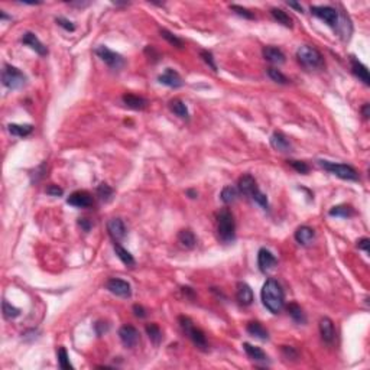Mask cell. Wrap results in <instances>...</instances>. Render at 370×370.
<instances>
[{"instance_id": "cell-42", "label": "cell", "mask_w": 370, "mask_h": 370, "mask_svg": "<svg viewBox=\"0 0 370 370\" xmlns=\"http://www.w3.org/2000/svg\"><path fill=\"white\" fill-rule=\"evenodd\" d=\"M200 55H201V58L204 60V63L209 64L210 68H213V71H217V65H216V63H214L213 54H211L210 51H201Z\"/></svg>"}, {"instance_id": "cell-36", "label": "cell", "mask_w": 370, "mask_h": 370, "mask_svg": "<svg viewBox=\"0 0 370 370\" xmlns=\"http://www.w3.org/2000/svg\"><path fill=\"white\" fill-rule=\"evenodd\" d=\"M3 315H4L6 320H15V318H17V317L20 315V309L16 308V306H13V305H10V304L4 299V301H3Z\"/></svg>"}, {"instance_id": "cell-10", "label": "cell", "mask_w": 370, "mask_h": 370, "mask_svg": "<svg viewBox=\"0 0 370 370\" xmlns=\"http://www.w3.org/2000/svg\"><path fill=\"white\" fill-rule=\"evenodd\" d=\"M119 337H120L122 343H123L126 347H129V349L135 347V346L139 343V331H138L133 325H129V324L120 327V330H119Z\"/></svg>"}, {"instance_id": "cell-34", "label": "cell", "mask_w": 370, "mask_h": 370, "mask_svg": "<svg viewBox=\"0 0 370 370\" xmlns=\"http://www.w3.org/2000/svg\"><path fill=\"white\" fill-rule=\"evenodd\" d=\"M146 334H148V337L153 344H159L161 340H162V331H161L158 324H153V322L148 324L146 325Z\"/></svg>"}, {"instance_id": "cell-35", "label": "cell", "mask_w": 370, "mask_h": 370, "mask_svg": "<svg viewBox=\"0 0 370 370\" xmlns=\"http://www.w3.org/2000/svg\"><path fill=\"white\" fill-rule=\"evenodd\" d=\"M159 33H161V36H162L163 39H166L171 45H174V47H177V48H182V47H184V42H182L177 35H174L172 32H169L168 29H161Z\"/></svg>"}, {"instance_id": "cell-16", "label": "cell", "mask_w": 370, "mask_h": 370, "mask_svg": "<svg viewBox=\"0 0 370 370\" xmlns=\"http://www.w3.org/2000/svg\"><path fill=\"white\" fill-rule=\"evenodd\" d=\"M107 231L114 241H120L126 236V225L120 219H112L107 223Z\"/></svg>"}, {"instance_id": "cell-20", "label": "cell", "mask_w": 370, "mask_h": 370, "mask_svg": "<svg viewBox=\"0 0 370 370\" xmlns=\"http://www.w3.org/2000/svg\"><path fill=\"white\" fill-rule=\"evenodd\" d=\"M271 145H272V148L279 150V152H290L292 149L290 139L282 132H275L271 136Z\"/></svg>"}, {"instance_id": "cell-39", "label": "cell", "mask_w": 370, "mask_h": 370, "mask_svg": "<svg viewBox=\"0 0 370 370\" xmlns=\"http://www.w3.org/2000/svg\"><path fill=\"white\" fill-rule=\"evenodd\" d=\"M268 75L278 84H288L290 80L287 78V75L282 74L278 68H268Z\"/></svg>"}, {"instance_id": "cell-18", "label": "cell", "mask_w": 370, "mask_h": 370, "mask_svg": "<svg viewBox=\"0 0 370 370\" xmlns=\"http://www.w3.org/2000/svg\"><path fill=\"white\" fill-rule=\"evenodd\" d=\"M236 298L241 305L247 306L253 302V291L246 282H239L236 290Z\"/></svg>"}, {"instance_id": "cell-45", "label": "cell", "mask_w": 370, "mask_h": 370, "mask_svg": "<svg viewBox=\"0 0 370 370\" xmlns=\"http://www.w3.org/2000/svg\"><path fill=\"white\" fill-rule=\"evenodd\" d=\"M45 169H47V165H45V163H42L41 166H38V168L35 169V172H36V174H35V179H33L35 182H38V181L45 175Z\"/></svg>"}, {"instance_id": "cell-37", "label": "cell", "mask_w": 370, "mask_h": 370, "mask_svg": "<svg viewBox=\"0 0 370 370\" xmlns=\"http://www.w3.org/2000/svg\"><path fill=\"white\" fill-rule=\"evenodd\" d=\"M58 363H60V368L64 370H71L73 369V365L70 363V359H68V353L64 347H60L58 350Z\"/></svg>"}, {"instance_id": "cell-49", "label": "cell", "mask_w": 370, "mask_h": 370, "mask_svg": "<svg viewBox=\"0 0 370 370\" xmlns=\"http://www.w3.org/2000/svg\"><path fill=\"white\" fill-rule=\"evenodd\" d=\"M78 224L84 228V231H90V228H91V223L88 222L87 219H80Z\"/></svg>"}, {"instance_id": "cell-30", "label": "cell", "mask_w": 370, "mask_h": 370, "mask_svg": "<svg viewBox=\"0 0 370 370\" xmlns=\"http://www.w3.org/2000/svg\"><path fill=\"white\" fill-rule=\"evenodd\" d=\"M169 109H171V112H172V113H175L178 117H181V119H188V109H187L185 103H184V101H181L179 98H174V100H171V103H169Z\"/></svg>"}, {"instance_id": "cell-9", "label": "cell", "mask_w": 370, "mask_h": 370, "mask_svg": "<svg viewBox=\"0 0 370 370\" xmlns=\"http://www.w3.org/2000/svg\"><path fill=\"white\" fill-rule=\"evenodd\" d=\"M106 288L117 296H123V298H129L132 295V287L129 282L123 281V279H119V278H112L107 281L106 284Z\"/></svg>"}, {"instance_id": "cell-13", "label": "cell", "mask_w": 370, "mask_h": 370, "mask_svg": "<svg viewBox=\"0 0 370 370\" xmlns=\"http://www.w3.org/2000/svg\"><path fill=\"white\" fill-rule=\"evenodd\" d=\"M67 203L77 209H87L93 206V197L87 191H75L67 198Z\"/></svg>"}, {"instance_id": "cell-40", "label": "cell", "mask_w": 370, "mask_h": 370, "mask_svg": "<svg viewBox=\"0 0 370 370\" xmlns=\"http://www.w3.org/2000/svg\"><path fill=\"white\" fill-rule=\"evenodd\" d=\"M230 9L234 10L239 16H243L244 19H255V15H253L250 10H247L246 7H241V6H239V4H231Z\"/></svg>"}, {"instance_id": "cell-6", "label": "cell", "mask_w": 370, "mask_h": 370, "mask_svg": "<svg viewBox=\"0 0 370 370\" xmlns=\"http://www.w3.org/2000/svg\"><path fill=\"white\" fill-rule=\"evenodd\" d=\"M1 82L9 90H17L26 84V75L23 74L19 68L6 64L1 71Z\"/></svg>"}, {"instance_id": "cell-38", "label": "cell", "mask_w": 370, "mask_h": 370, "mask_svg": "<svg viewBox=\"0 0 370 370\" xmlns=\"http://www.w3.org/2000/svg\"><path fill=\"white\" fill-rule=\"evenodd\" d=\"M113 194H114L113 188H112L110 185H107V184H100L98 188H97V195H98L103 201H109V200L113 197Z\"/></svg>"}, {"instance_id": "cell-25", "label": "cell", "mask_w": 370, "mask_h": 370, "mask_svg": "<svg viewBox=\"0 0 370 370\" xmlns=\"http://www.w3.org/2000/svg\"><path fill=\"white\" fill-rule=\"evenodd\" d=\"M246 330H247V333H249L252 337H256V338H259V340L266 341V340L269 338L268 330H266L260 322H257V321H250V322L247 324Z\"/></svg>"}, {"instance_id": "cell-41", "label": "cell", "mask_w": 370, "mask_h": 370, "mask_svg": "<svg viewBox=\"0 0 370 370\" xmlns=\"http://www.w3.org/2000/svg\"><path fill=\"white\" fill-rule=\"evenodd\" d=\"M288 163L299 174H308V171H309V166L302 161H288Z\"/></svg>"}, {"instance_id": "cell-12", "label": "cell", "mask_w": 370, "mask_h": 370, "mask_svg": "<svg viewBox=\"0 0 370 370\" xmlns=\"http://www.w3.org/2000/svg\"><path fill=\"white\" fill-rule=\"evenodd\" d=\"M276 263H278V259L273 256V253L271 250H268L265 247L259 250V253H257V266L263 273L273 269L276 266Z\"/></svg>"}, {"instance_id": "cell-33", "label": "cell", "mask_w": 370, "mask_h": 370, "mask_svg": "<svg viewBox=\"0 0 370 370\" xmlns=\"http://www.w3.org/2000/svg\"><path fill=\"white\" fill-rule=\"evenodd\" d=\"M220 197H222L223 203H225V204L234 203V201L237 200V197H239V190H236V188L231 187V185L224 187L222 194H220Z\"/></svg>"}, {"instance_id": "cell-27", "label": "cell", "mask_w": 370, "mask_h": 370, "mask_svg": "<svg viewBox=\"0 0 370 370\" xmlns=\"http://www.w3.org/2000/svg\"><path fill=\"white\" fill-rule=\"evenodd\" d=\"M10 135L13 136H17V138H26L29 136L32 132H33V126L32 125H16V123H12L7 126Z\"/></svg>"}, {"instance_id": "cell-3", "label": "cell", "mask_w": 370, "mask_h": 370, "mask_svg": "<svg viewBox=\"0 0 370 370\" xmlns=\"http://www.w3.org/2000/svg\"><path fill=\"white\" fill-rule=\"evenodd\" d=\"M296 58L299 61V64H302L305 68L309 70H315V68H321L324 65V58L321 55V52L309 45H302L298 48L296 51Z\"/></svg>"}, {"instance_id": "cell-44", "label": "cell", "mask_w": 370, "mask_h": 370, "mask_svg": "<svg viewBox=\"0 0 370 370\" xmlns=\"http://www.w3.org/2000/svg\"><path fill=\"white\" fill-rule=\"evenodd\" d=\"M45 191H47V194H48V195H52V197H60V195H63V194H64L63 188H60L58 185H49Z\"/></svg>"}, {"instance_id": "cell-2", "label": "cell", "mask_w": 370, "mask_h": 370, "mask_svg": "<svg viewBox=\"0 0 370 370\" xmlns=\"http://www.w3.org/2000/svg\"><path fill=\"white\" fill-rule=\"evenodd\" d=\"M217 233L223 243H231L236 237L234 216L228 209H222L217 214Z\"/></svg>"}, {"instance_id": "cell-11", "label": "cell", "mask_w": 370, "mask_h": 370, "mask_svg": "<svg viewBox=\"0 0 370 370\" xmlns=\"http://www.w3.org/2000/svg\"><path fill=\"white\" fill-rule=\"evenodd\" d=\"M237 190L239 193H241L243 195H247V197H253L259 188L256 185V179L250 175V174H244L239 178V184H237Z\"/></svg>"}, {"instance_id": "cell-17", "label": "cell", "mask_w": 370, "mask_h": 370, "mask_svg": "<svg viewBox=\"0 0 370 370\" xmlns=\"http://www.w3.org/2000/svg\"><path fill=\"white\" fill-rule=\"evenodd\" d=\"M320 333H321V338L331 344L336 338V330H334V324L328 317H324L320 320Z\"/></svg>"}, {"instance_id": "cell-29", "label": "cell", "mask_w": 370, "mask_h": 370, "mask_svg": "<svg viewBox=\"0 0 370 370\" xmlns=\"http://www.w3.org/2000/svg\"><path fill=\"white\" fill-rule=\"evenodd\" d=\"M114 252H116L117 257H119L126 266H133V265H135V257L130 255V252H128L125 247H122L119 241H114Z\"/></svg>"}, {"instance_id": "cell-23", "label": "cell", "mask_w": 370, "mask_h": 370, "mask_svg": "<svg viewBox=\"0 0 370 370\" xmlns=\"http://www.w3.org/2000/svg\"><path fill=\"white\" fill-rule=\"evenodd\" d=\"M243 349H244L246 354L249 356V359H252L253 362H257V363H266L268 362V356L262 349L255 347L249 343H243Z\"/></svg>"}, {"instance_id": "cell-43", "label": "cell", "mask_w": 370, "mask_h": 370, "mask_svg": "<svg viewBox=\"0 0 370 370\" xmlns=\"http://www.w3.org/2000/svg\"><path fill=\"white\" fill-rule=\"evenodd\" d=\"M55 22H57L61 28H64L65 31H68V32H74L75 31L74 23H73L71 20L65 19V17H57V19H55Z\"/></svg>"}, {"instance_id": "cell-51", "label": "cell", "mask_w": 370, "mask_h": 370, "mask_svg": "<svg viewBox=\"0 0 370 370\" xmlns=\"http://www.w3.org/2000/svg\"><path fill=\"white\" fill-rule=\"evenodd\" d=\"M362 113H363V116H365V119H369V104L366 103L365 106H363V109H362Z\"/></svg>"}, {"instance_id": "cell-1", "label": "cell", "mask_w": 370, "mask_h": 370, "mask_svg": "<svg viewBox=\"0 0 370 370\" xmlns=\"http://www.w3.org/2000/svg\"><path fill=\"white\" fill-rule=\"evenodd\" d=\"M262 302L263 305L272 312V314H279L285 305V295H284V290L279 285L278 281L275 279H268L262 288Z\"/></svg>"}, {"instance_id": "cell-14", "label": "cell", "mask_w": 370, "mask_h": 370, "mask_svg": "<svg viewBox=\"0 0 370 370\" xmlns=\"http://www.w3.org/2000/svg\"><path fill=\"white\" fill-rule=\"evenodd\" d=\"M22 42H23L26 47H29L31 49H33L36 54H39L41 57H45V55L48 54L47 47H45V45L39 41V38H38L35 33H32V32H25L23 36H22Z\"/></svg>"}, {"instance_id": "cell-48", "label": "cell", "mask_w": 370, "mask_h": 370, "mask_svg": "<svg viewBox=\"0 0 370 370\" xmlns=\"http://www.w3.org/2000/svg\"><path fill=\"white\" fill-rule=\"evenodd\" d=\"M282 352L287 354V357H294V359H295L296 356H298V353H296L295 350H294L292 347H288V346H284V347H282Z\"/></svg>"}, {"instance_id": "cell-8", "label": "cell", "mask_w": 370, "mask_h": 370, "mask_svg": "<svg viewBox=\"0 0 370 370\" xmlns=\"http://www.w3.org/2000/svg\"><path fill=\"white\" fill-rule=\"evenodd\" d=\"M311 13L317 17H320L321 20H324L328 26L331 28H337L338 25V12L337 9L331 7V6H311Z\"/></svg>"}, {"instance_id": "cell-15", "label": "cell", "mask_w": 370, "mask_h": 370, "mask_svg": "<svg viewBox=\"0 0 370 370\" xmlns=\"http://www.w3.org/2000/svg\"><path fill=\"white\" fill-rule=\"evenodd\" d=\"M158 81L163 85H168L171 88H178L184 84L181 75L178 74L177 71H174L172 68H166L163 74H161L158 77Z\"/></svg>"}, {"instance_id": "cell-19", "label": "cell", "mask_w": 370, "mask_h": 370, "mask_svg": "<svg viewBox=\"0 0 370 370\" xmlns=\"http://www.w3.org/2000/svg\"><path fill=\"white\" fill-rule=\"evenodd\" d=\"M350 64H352V71L353 74L356 75L360 81H363V84L369 85L370 78H369V70L365 64H362L357 58L350 57Z\"/></svg>"}, {"instance_id": "cell-22", "label": "cell", "mask_w": 370, "mask_h": 370, "mask_svg": "<svg viewBox=\"0 0 370 370\" xmlns=\"http://www.w3.org/2000/svg\"><path fill=\"white\" fill-rule=\"evenodd\" d=\"M122 100L129 109H133V110H144L148 106V100L136 94H123Z\"/></svg>"}, {"instance_id": "cell-32", "label": "cell", "mask_w": 370, "mask_h": 370, "mask_svg": "<svg viewBox=\"0 0 370 370\" xmlns=\"http://www.w3.org/2000/svg\"><path fill=\"white\" fill-rule=\"evenodd\" d=\"M328 214L331 217H341V219H347L350 216H353V209L350 206H336L333 207Z\"/></svg>"}, {"instance_id": "cell-7", "label": "cell", "mask_w": 370, "mask_h": 370, "mask_svg": "<svg viewBox=\"0 0 370 370\" xmlns=\"http://www.w3.org/2000/svg\"><path fill=\"white\" fill-rule=\"evenodd\" d=\"M94 52H96V55H97L101 61H104L112 70H119V68H122V67L125 65V58H123L120 54H117V52L112 51L110 48H107L106 45L97 47V48L94 49Z\"/></svg>"}, {"instance_id": "cell-52", "label": "cell", "mask_w": 370, "mask_h": 370, "mask_svg": "<svg viewBox=\"0 0 370 370\" xmlns=\"http://www.w3.org/2000/svg\"><path fill=\"white\" fill-rule=\"evenodd\" d=\"M187 195H188L190 198H197V191H194V190H187Z\"/></svg>"}, {"instance_id": "cell-5", "label": "cell", "mask_w": 370, "mask_h": 370, "mask_svg": "<svg viewBox=\"0 0 370 370\" xmlns=\"http://www.w3.org/2000/svg\"><path fill=\"white\" fill-rule=\"evenodd\" d=\"M320 166L324 168L325 171H328L330 174L341 178V179H347V181H357L359 179V174L357 171L346 163H336V162H330V161H318Z\"/></svg>"}, {"instance_id": "cell-28", "label": "cell", "mask_w": 370, "mask_h": 370, "mask_svg": "<svg viewBox=\"0 0 370 370\" xmlns=\"http://www.w3.org/2000/svg\"><path fill=\"white\" fill-rule=\"evenodd\" d=\"M287 311H288L290 317L295 321L296 324H305V322H306L305 312L302 311V308H301L296 302H291V304L287 306Z\"/></svg>"}, {"instance_id": "cell-31", "label": "cell", "mask_w": 370, "mask_h": 370, "mask_svg": "<svg viewBox=\"0 0 370 370\" xmlns=\"http://www.w3.org/2000/svg\"><path fill=\"white\" fill-rule=\"evenodd\" d=\"M271 15L273 16V19H275L278 23H282V25L287 26V28H291V26H292V19H291V16H290L287 12H284L282 9L273 7V9H271Z\"/></svg>"}, {"instance_id": "cell-46", "label": "cell", "mask_w": 370, "mask_h": 370, "mask_svg": "<svg viewBox=\"0 0 370 370\" xmlns=\"http://www.w3.org/2000/svg\"><path fill=\"white\" fill-rule=\"evenodd\" d=\"M133 312H135V315L138 317V318H145L146 317V311H145V308L142 306V305H133Z\"/></svg>"}, {"instance_id": "cell-4", "label": "cell", "mask_w": 370, "mask_h": 370, "mask_svg": "<svg viewBox=\"0 0 370 370\" xmlns=\"http://www.w3.org/2000/svg\"><path fill=\"white\" fill-rule=\"evenodd\" d=\"M178 321H179V325H181L182 331L188 336V338H190L198 349L207 350L209 344H207L206 334H204L200 328H197V327L194 325L193 320L188 318V317H185V315H181V317L178 318Z\"/></svg>"}, {"instance_id": "cell-24", "label": "cell", "mask_w": 370, "mask_h": 370, "mask_svg": "<svg viewBox=\"0 0 370 370\" xmlns=\"http://www.w3.org/2000/svg\"><path fill=\"white\" fill-rule=\"evenodd\" d=\"M314 237H315V233H314V230H312L311 227H308V225H301V227L296 228L295 240L299 244L308 246V244L314 240Z\"/></svg>"}, {"instance_id": "cell-21", "label": "cell", "mask_w": 370, "mask_h": 370, "mask_svg": "<svg viewBox=\"0 0 370 370\" xmlns=\"http://www.w3.org/2000/svg\"><path fill=\"white\" fill-rule=\"evenodd\" d=\"M263 57L266 61H269L271 64H284L285 63V54L279 49V48H275V47H265L263 48Z\"/></svg>"}, {"instance_id": "cell-50", "label": "cell", "mask_w": 370, "mask_h": 370, "mask_svg": "<svg viewBox=\"0 0 370 370\" xmlns=\"http://www.w3.org/2000/svg\"><path fill=\"white\" fill-rule=\"evenodd\" d=\"M287 4H288V6H290V7H294V9H296V10H298V12H302V10H304V9H302V6H301V4H298V3H294V1H288V3H287Z\"/></svg>"}, {"instance_id": "cell-47", "label": "cell", "mask_w": 370, "mask_h": 370, "mask_svg": "<svg viewBox=\"0 0 370 370\" xmlns=\"http://www.w3.org/2000/svg\"><path fill=\"white\" fill-rule=\"evenodd\" d=\"M369 244H370V240L368 239V237H363L362 240H359V241H357V246H359V249L365 250L366 253L369 252Z\"/></svg>"}, {"instance_id": "cell-26", "label": "cell", "mask_w": 370, "mask_h": 370, "mask_svg": "<svg viewBox=\"0 0 370 370\" xmlns=\"http://www.w3.org/2000/svg\"><path fill=\"white\" fill-rule=\"evenodd\" d=\"M178 241L182 247L185 249H194L197 246V239L195 234L190 230V228H184L178 233Z\"/></svg>"}]
</instances>
